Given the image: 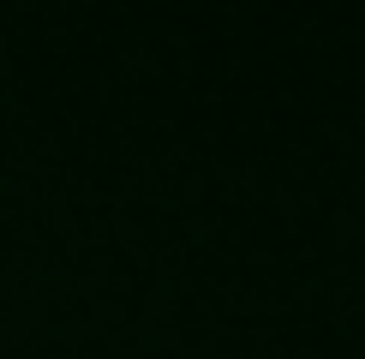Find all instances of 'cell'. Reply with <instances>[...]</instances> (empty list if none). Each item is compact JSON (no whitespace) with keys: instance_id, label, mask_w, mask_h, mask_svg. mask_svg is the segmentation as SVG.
I'll return each instance as SVG.
<instances>
[]
</instances>
